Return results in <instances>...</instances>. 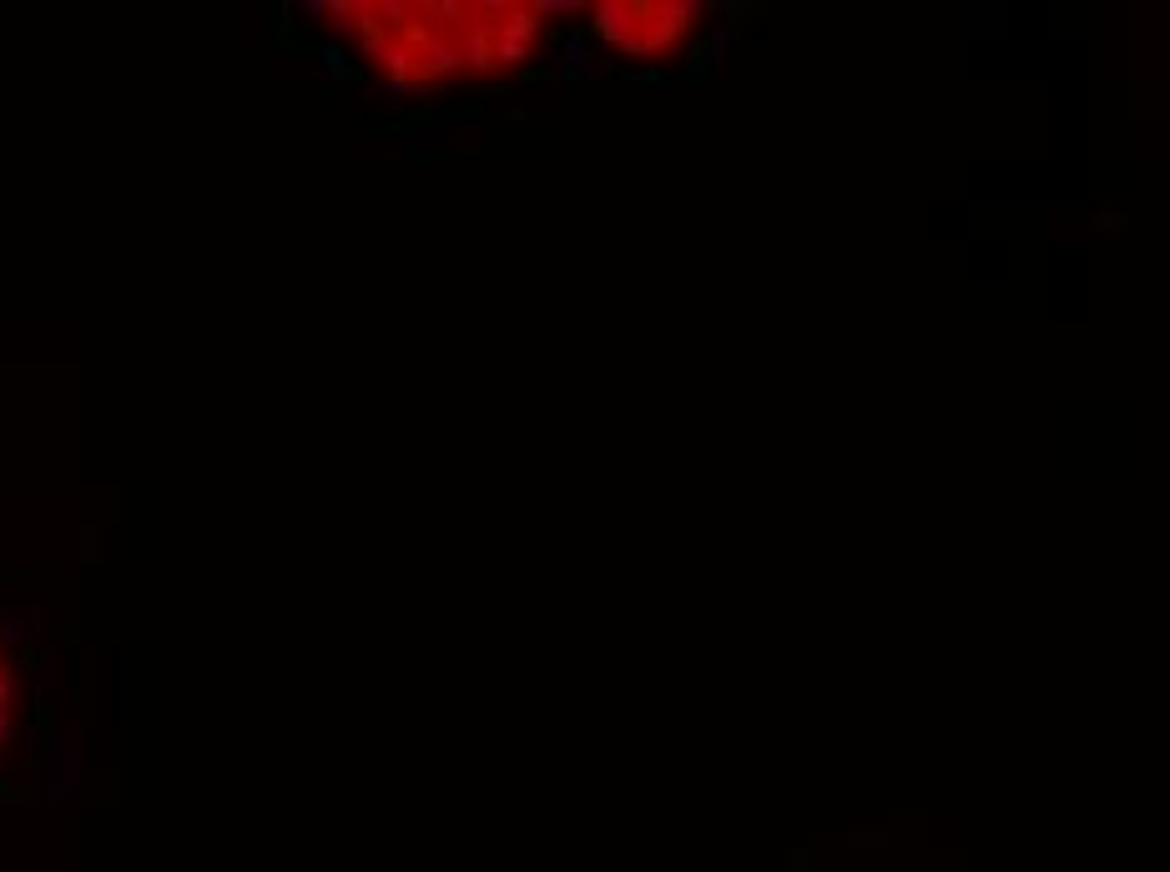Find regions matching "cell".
Segmentation results:
<instances>
[{"label": "cell", "mask_w": 1170, "mask_h": 872, "mask_svg": "<svg viewBox=\"0 0 1170 872\" xmlns=\"http://www.w3.org/2000/svg\"><path fill=\"white\" fill-rule=\"evenodd\" d=\"M701 16H707L701 6H596V31L616 46V56L661 66L686 51Z\"/></svg>", "instance_id": "cell-1"}]
</instances>
